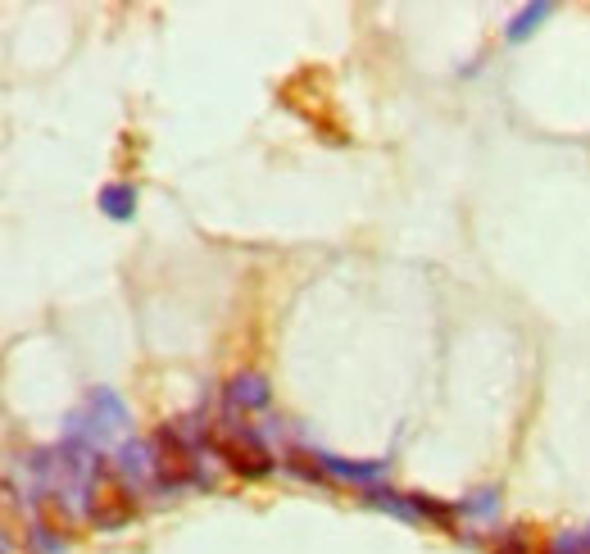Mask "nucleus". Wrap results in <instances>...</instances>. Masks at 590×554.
I'll list each match as a JSON object with an SVG mask.
<instances>
[{
	"mask_svg": "<svg viewBox=\"0 0 590 554\" xmlns=\"http://www.w3.org/2000/svg\"><path fill=\"white\" fill-rule=\"evenodd\" d=\"M123 427H128V405H123V396L109 391V386H96V391L87 396V414H73L69 427H64V436H69V441L100 446L105 436L123 432Z\"/></svg>",
	"mask_w": 590,
	"mask_h": 554,
	"instance_id": "1",
	"label": "nucleus"
},
{
	"mask_svg": "<svg viewBox=\"0 0 590 554\" xmlns=\"http://www.w3.org/2000/svg\"><path fill=\"white\" fill-rule=\"evenodd\" d=\"M205 441H209V450H214V455L232 468V473H241V477H268V473H273V455H268L264 436L250 432V427L214 432V436H205Z\"/></svg>",
	"mask_w": 590,
	"mask_h": 554,
	"instance_id": "2",
	"label": "nucleus"
},
{
	"mask_svg": "<svg viewBox=\"0 0 590 554\" xmlns=\"http://www.w3.org/2000/svg\"><path fill=\"white\" fill-rule=\"evenodd\" d=\"M118 473L128 477L132 486H146L159 477V450L150 441H123L118 446Z\"/></svg>",
	"mask_w": 590,
	"mask_h": 554,
	"instance_id": "3",
	"label": "nucleus"
},
{
	"mask_svg": "<svg viewBox=\"0 0 590 554\" xmlns=\"http://www.w3.org/2000/svg\"><path fill=\"white\" fill-rule=\"evenodd\" d=\"M268 400H273V391H268V377L264 373H236L232 382H227V405L232 409H264Z\"/></svg>",
	"mask_w": 590,
	"mask_h": 554,
	"instance_id": "4",
	"label": "nucleus"
},
{
	"mask_svg": "<svg viewBox=\"0 0 590 554\" xmlns=\"http://www.w3.org/2000/svg\"><path fill=\"white\" fill-rule=\"evenodd\" d=\"M318 468L341 482H359V486H373L377 477L386 473V459H368V464H350V459H336V455H318Z\"/></svg>",
	"mask_w": 590,
	"mask_h": 554,
	"instance_id": "5",
	"label": "nucleus"
},
{
	"mask_svg": "<svg viewBox=\"0 0 590 554\" xmlns=\"http://www.w3.org/2000/svg\"><path fill=\"white\" fill-rule=\"evenodd\" d=\"M100 209H105L109 218H132V209H137V187L132 182H109L105 191H100Z\"/></svg>",
	"mask_w": 590,
	"mask_h": 554,
	"instance_id": "6",
	"label": "nucleus"
},
{
	"mask_svg": "<svg viewBox=\"0 0 590 554\" xmlns=\"http://www.w3.org/2000/svg\"><path fill=\"white\" fill-rule=\"evenodd\" d=\"M368 505H373V509H386V514L404 518V523H418V509H413V495L382 491V486H373V491H368Z\"/></svg>",
	"mask_w": 590,
	"mask_h": 554,
	"instance_id": "7",
	"label": "nucleus"
},
{
	"mask_svg": "<svg viewBox=\"0 0 590 554\" xmlns=\"http://www.w3.org/2000/svg\"><path fill=\"white\" fill-rule=\"evenodd\" d=\"M495 509H500V491H491V486H482L468 500H459V514H468V518H495Z\"/></svg>",
	"mask_w": 590,
	"mask_h": 554,
	"instance_id": "8",
	"label": "nucleus"
},
{
	"mask_svg": "<svg viewBox=\"0 0 590 554\" xmlns=\"http://www.w3.org/2000/svg\"><path fill=\"white\" fill-rule=\"evenodd\" d=\"M28 554H69V545L59 541V532H50L46 523H32V532H28Z\"/></svg>",
	"mask_w": 590,
	"mask_h": 554,
	"instance_id": "9",
	"label": "nucleus"
},
{
	"mask_svg": "<svg viewBox=\"0 0 590 554\" xmlns=\"http://www.w3.org/2000/svg\"><path fill=\"white\" fill-rule=\"evenodd\" d=\"M545 14H550V5H545V0H541V5H527V10H522L518 19H513L509 28H504V37H509V41H522L531 28H536V23L545 19Z\"/></svg>",
	"mask_w": 590,
	"mask_h": 554,
	"instance_id": "10",
	"label": "nucleus"
},
{
	"mask_svg": "<svg viewBox=\"0 0 590 554\" xmlns=\"http://www.w3.org/2000/svg\"><path fill=\"white\" fill-rule=\"evenodd\" d=\"M545 554H590V541H581V536H572V532H559Z\"/></svg>",
	"mask_w": 590,
	"mask_h": 554,
	"instance_id": "11",
	"label": "nucleus"
},
{
	"mask_svg": "<svg viewBox=\"0 0 590 554\" xmlns=\"http://www.w3.org/2000/svg\"><path fill=\"white\" fill-rule=\"evenodd\" d=\"M495 554H527V541H522V532H504L500 541H495Z\"/></svg>",
	"mask_w": 590,
	"mask_h": 554,
	"instance_id": "12",
	"label": "nucleus"
}]
</instances>
